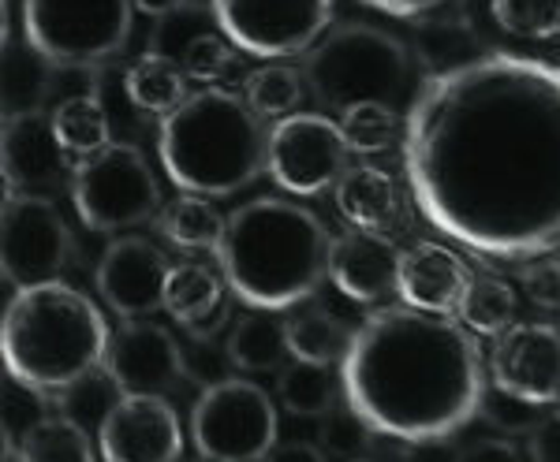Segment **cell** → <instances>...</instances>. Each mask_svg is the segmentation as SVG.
Masks as SVG:
<instances>
[{
	"mask_svg": "<svg viewBox=\"0 0 560 462\" xmlns=\"http://www.w3.org/2000/svg\"><path fill=\"white\" fill-rule=\"evenodd\" d=\"M280 414L273 395L247 377L202 388L191 411V440L206 462H261L277 448Z\"/></svg>",
	"mask_w": 560,
	"mask_h": 462,
	"instance_id": "cell-9",
	"label": "cell"
},
{
	"mask_svg": "<svg viewBox=\"0 0 560 462\" xmlns=\"http://www.w3.org/2000/svg\"><path fill=\"white\" fill-rule=\"evenodd\" d=\"M213 20L250 57H300L332 26L337 0H210Z\"/></svg>",
	"mask_w": 560,
	"mask_h": 462,
	"instance_id": "cell-10",
	"label": "cell"
},
{
	"mask_svg": "<svg viewBox=\"0 0 560 462\" xmlns=\"http://www.w3.org/2000/svg\"><path fill=\"white\" fill-rule=\"evenodd\" d=\"M261 462H329V455L322 451V443L311 440H277V448Z\"/></svg>",
	"mask_w": 560,
	"mask_h": 462,
	"instance_id": "cell-43",
	"label": "cell"
},
{
	"mask_svg": "<svg viewBox=\"0 0 560 462\" xmlns=\"http://www.w3.org/2000/svg\"><path fill=\"white\" fill-rule=\"evenodd\" d=\"M158 224L173 247H179V250H213L217 253V247H221V239H224V224H229V216L217 213L213 198L179 190L173 202L161 210Z\"/></svg>",
	"mask_w": 560,
	"mask_h": 462,
	"instance_id": "cell-24",
	"label": "cell"
},
{
	"mask_svg": "<svg viewBox=\"0 0 560 462\" xmlns=\"http://www.w3.org/2000/svg\"><path fill=\"white\" fill-rule=\"evenodd\" d=\"M202 462H206V459H202Z\"/></svg>",
	"mask_w": 560,
	"mask_h": 462,
	"instance_id": "cell-46",
	"label": "cell"
},
{
	"mask_svg": "<svg viewBox=\"0 0 560 462\" xmlns=\"http://www.w3.org/2000/svg\"><path fill=\"white\" fill-rule=\"evenodd\" d=\"M15 459L20 462H97L94 443L83 422L71 414H49L38 425L23 433L15 443Z\"/></svg>",
	"mask_w": 560,
	"mask_h": 462,
	"instance_id": "cell-25",
	"label": "cell"
},
{
	"mask_svg": "<svg viewBox=\"0 0 560 462\" xmlns=\"http://www.w3.org/2000/svg\"><path fill=\"white\" fill-rule=\"evenodd\" d=\"M490 380L530 406L560 403V329L541 321H516L493 336Z\"/></svg>",
	"mask_w": 560,
	"mask_h": 462,
	"instance_id": "cell-14",
	"label": "cell"
},
{
	"mask_svg": "<svg viewBox=\"0 0 560 462\" xmlns=\"http://www.w3.org/2000/svg\"><path fill=\"white\" fill-rule=\"evenodd\" d=\"M329 232L318 213L288 198H255L224 224L217 247L229 292L250 310H295L329 276Z\"/></svg>",
	"mask_w": 560,
	"mask_h": 462,
	"instance_id": "cell-3",
	"label": "cell"
},
{
	"mask_svg": "<svg viewBox=\"0 0 560 462\" xmlns=\"http://www.w3.org/2000/svg\"><path fill=\"white\" fill-rule=\"evenodd\" d=\"M345 127L325 112H292L269 131L266 176L295 198H314L337 187L348 171Z\"/></svg>",
	"mask_w": 560,
	"mask_h": 462,
	"instance_id": "cell-11",
	"label": "cell"
},
{
	"mask_svg": "<svg viewBox=\"0 0 560 462\" xmlns=\"http://www.w3.org/2000/svg\"><path fill=\"white\" fill-rule=\"evenodd\" d=\"M306 75L292 63H261L243 83V97L261 120H284V116L300 112L306 97Z\"/></svg>",
	"mask_w": 560,
	"mask_h": 462,
	"instance_id": "cell-30",
	"label": "cell"
},
{
	"mask_svg": "<svg viewBox=\"0 0 560 462\" xmlns=\"http://www.w3.org/2000/svg\"><path fill=\"white\" fill-rule=\"evenodd\" d=\"M530 462H560V411L541 414L527 437Z\"/></svg>",
	"mask_w": 560,
	"mask_h": 462,
	"instance_id": "cell-40",
	"label": "cell"
},
{
	"mask_svg": "<svg viewBox=\"0 0 560 462\" xmlns=\"http://www.w3.org/2000/svg\"><path fill=\"white\" fill-rule=\"evenodd\" d=\"M400 258L393 239L370 228H351L329 247V280L359 306H374L400 284Z\"/></svg>",
	"mask_w": 560,
	"mask_h": 462,
	"instance_id": "cell-18",
	"label": "cell"
},
{
	"mask_svg": "<svg viewBox=\"0 0 560 462\" xmlns=\"http://www.w3.org/2000/svg\"><path fill=\"white\" fill-rule=\"evenodd\" d=\"M187 71L184 60H173L165 52H142L139 60L124 75V90H128V102L142 112L168 116L173 108L187 102Z\"/></svg>",
	"mask_w": 560,
	"mask_h": 462,
	"instance_id": "cell-22",
	"label": "cell"
},
{
	"mask_svg": "<svg viewBox=\"0 0 560 462\" xmlns=\"http://www.w3.org/2000/svg\"><path fill=\"white\" fill-rule=\"evenodd\" d=\"M456 462H523V455L509 437H482L467 443L456 455Z\"/></svg>",
	"mask_w": 560,
	"mask_h": 462,
	"instance_id": "cell-41",
	"label": "cell"
},
{
	"mask_svg": "<svg viewBox=\"0 0 560 462\" xmlns=\"http://www.w3.org/2000/svg\"><path fill=\"white\" fill-rule=\"evenodd\" d=\"M471 276L475 273L467 269V261L456 250L422 239L411 250H404L396 295H400V303L419 306V310L453 313L459 310V298H464Z\"/></svg>",
	"mask_w": 560,
	"mask_h": 462,
	"instance_id": "cell-19",
	"label": "cell"
},
{
	"mask_svg": "<svg viewBox=\"0 0 560 462\" xmlns=\"http://www.w3.org/2000/svg\"><path fill=\"white\" fill-rule=\"evenodd\" d=\"M108 343L113 332L94 298L65 280L20 287L0 329L8 377L45 395H65L94 377L105 366Z\"/></svg>",
	"mask_w": 560,
	"mask_h": 462,
	"instance_id": "cell-4",
	"label": "cell"
},
{
	"mask_svg": "<svg viewBox=\"0 0 560 462\" xmlns=\"http://www.w3.org/2000/svg\"><path fill=\"white\" fill-rule=\"evenodd\" d=\"M232 321H236V310H232V303L224 298V303L217 306L213 313H206L202 321L184 324V332H187V336H195V340H221V332L232 329Z\"/></svg>",
	"mask_w": 560,
	"mask_h": 462,
	"instance_id": "cell-42",
	"label": "cell"
},
{
	"mask_svg": "<svg viewBox=\"0 0 560 462\" xmlns=\"http://www.w3.org/2000/svg\"><path fill=\"white\" fill-rule=\"evenodd\" d=\"M184 366H187V380H195V384H202V388H210L217 380L229 377L224 369H236L229 358V343L195 340V336L184 340Z\"/></svg>",
	"mask_w": 560,
	"mask_h": 462,
	"instance_id": "cell-36",
	"label": "cell"
},
{
	"mask_svg": "<svg viewBox=\"0 0 560 462\" xmlns=\"http://www.w3.org/2000/svg\"><path fill=\"white\" fill-rule=\"evenodd\" d=\"M105 462H179L184 425L165 395H120L97 425Z\"/></svg>",
	"mask_w": 560,
	"mask_h": 462,
	"instance_id": "cell-16",
	"label": "cell"
},
{
	"mask_svg": "<svg viewBox=\"0 0 560 462\" xmlns=\"http://www.w3.org/2000/svg\"><path fill=\"white\" fill-rule=\"evenodd\" d=\"M363 4L382 15H393V20L433 23V20H441V15H448V8H456L459 0H363Z\"/></svg>",
	"mask_w": 560,
	"mask_h": 462,
	"instance_id": "cell-39",
	"label": "cell"
},
{
	"mask_svg": "<svg viewBox=\"0 0 560 462\" xmlns=\"http://www.w3.org/2000/svg\"><path fill=\"white\" fill-rule=\"evenodd\" d=\"M277 403L295 418H325L337 406V377L322 362L292 358L277 374Z\"/></svg>",
	"mask_w": 560,
	"mask_h": 462,
	"instance_id": "cell-26",
	"label": "cell"
},
{
	"mask_svg": "<svg viewBox=\"0 0 560 462\" xmlns=\"http://www.w3.org/2000/svg\"><path fill=\"white\" fill-rule=\"evenodd\" d=\"M269 131L236 90L202 86L161 116L158 157L179 190L206 198H232L266 171Z\"/></svg>",
	"mask_w": 560,
	"mask_h": 462,
	"instance_id": "cell-5",
	"label": "cell"
},
{
	"mask_svg": "<svg viewBox=\"0 0 560 462\" xmlns=\"http://www.w3.org/2000/svg\"><path fill=\"white\" fill-rule=\"evenodd\" d=\"M224 276H217L213 269L198 265V261H179L168 273L165 287V310L176 317L179 324L202 321L206 313H213L224 303Z\"/></svg>",
	"mask_w": 560,
	"mask_h": 462,
	"instance_id": "cell-31",
	"label": "cell"
},
{
	"mask_svg": "<svg viewBox=\"0 0 560 462\" xmlns=\"http://www.w3.org/2000/svg\"><path fill=\"white\" fill-rule=\"evenodd\" d=\"M404 171L422 221L464 250L530 261L560 250V68L482 52L411 97Z\"/></svg>",
	"mask_w": 560,
	"mask_h": 462,
	"instance_id": "cell-1",
	"label": "cell"
},
{
	"mask_svg": "<svg viewBox=\"0 0 560 462\" xmlns=\"http://www.w3.org/2000/svg\"><path fill=\"white\" fill-rule=\"evenodd\" d=\"M340 392L377 437L438 443L482 414L486 369L453 317L400 303L351 332Z\"/></svg>",
	"mask_w": 560,
	"mask_h": 462,
	"instance_id": "cell-2",
	"label": "cell"
},
{
	"mask_svg": "<svg viewBox=\"0 0 560 462\" xmlns=\"http://www.w3.org/2000/svg\"><path fill=\"white\" fill-rule=\"evenodd\" d=\"M340 216L351 228L382 232L400 213V190H396L393 176L374 165H348L345 176L332 187Z\"/></svg>",
	"mask_w": 560,
	"mask_h": 462,
	"instance_id": "cell-21",
	"label": "cell"
},
{
	"mask_svg": "<svg viewBox=\"0 0 560 462\" xmlns=\"http://www.w3.org/2000/svg\"><path fill=\"white\" fill-rule=\"evenodd\" d=\"M351 462H374V459H351Z\"/></svg>",
	"mask_w": 560,
	"mask_h": 462,
	"instance_id": "cell-45",
	"label": "cell"
},
{
	"mask_svg": "<svg viewBox=\"0 0 560 462\" xmlns=\"http://www.w3.org/2000/svg\"><path fill=\"white\" fill-rule=\"evenodd\" d=\"M306 86L325 112L382 102H408L415 57L404 38L374 23H332L303 63Z\"/></svg>",
	"mask_w": 560,
	"mask_h": 462,
	"instance_id": "cell-6",
	"label": "cell"
},
{
	"mask_svg": "<svg viewBox=\"0 0 560 462\" xmlns=\"http://www.w3.org/2000/svg\"><path fill=\"white\" fill-rule=\"evenodd\" d=\"M135 0H23V38L57 68H102L128 49Z\"/></svg>",
	"mask_w": 560,
	"mask_h": 462,
	"instance_id": "cell-7",
	"label": "cell"
},
{
	"mask_svg": "<svg viewBox=\"0 0 560 462\" xmlns=\"http://www.w3.org/2000/svg\"><path fill=\"white\" fill-rule=\"evenodd\" d=\"M516 310H520V295L509 280L493 273H475L464 298H459L456 313L478 336H501L504 329L516 324Z\"/></svg>",
	"mask_w": 560,
	"mask_h": 462,
	"instance_id": "cell-27",
	"label": "cell"
},
{
	"mask_svg": "<svg viewBox=\"0 0 560 462\" xmlns=\"http://www.w3.org/2000/svg\"><path fill=\"white\" fill-rule=\"evenodd\" d=\"M520 284H523V292H527V298L535 306L560 310V261L553 258V253L520 261Z\"/></svg>",
	"mask_w": 560,
	"mask_h": 462,
	"instance_id": "cell-37",
	"label": "cell"
},
{
	"mask_svg": "<svg viewBox=\"0 0 560 462\" xmlns=\"http://www.w3.org/2000/svg\"><path fill=\"white\" fill-rule=\"evenodd\" d=\"M49 116H52V131H57L60 146L75 161L86 157V153L105 150L108 142H113V123H108V112L97 94L65 97Z\"/></svg>",
	"mask_w": 560,
	"mask_h": 462,
	"instance_id": "cell-28",
	"label": "cell"
},
{
	"mask_svg": "<svg viewBox=\"0 0 560 462\" xmlns=\"http://www.w3.org/2000/svg\"><path fill=\"white\" fill-rule=\"evenodd\" d=\"M71 202L90 232L120 235L150 224L161 213V187L147 153L131 142H108L105 150L79 157L71 171Z\"/></svg>",
	"mask_w": 560,
	"mask_h": 462,
	"instance_id": "cell-8",
	"label": "cell"
},
{
	"mask_svg": "<svg viewBox=\"0 0 560 462\" xmlns=\"http://www.w3.org/2000/svg\"><path fill=\"white\" fill-rule=\"evenodd\" d=\"M493 20L523 42H549L560 34V0H493Z\"/></svg>",
	"mask_w": 560,
	"mask_h": 462,
	"instance_id": "cell-33",
	"label": "cell"
},
{
	"mask_svg": "<svg viewBox=\"0 0 560 462\" xmlns=\"http://www.w3.org/2000/svg\"><path fill=\"white\" fill-rule=\"evenodd\" d=\"M71 250H75V239H71L68 221L60 216L49 194L8 190L0 265H4V280L15 292L60 280L71 261Z\"/></svg>",
	"mask_w": 560,
	"mask_h": 462,
	"instance_id": "cell-12",
	"label": "cell"
},
{
	"mask_svg": "<svg viewBox=\"0 0 560 462\" xmlns=\"http://www.w3.org/2000/svg\"><path fill=\"white\" fill-rule=\"evenodd\" d=\"M179 4H184V0H135V8H139L142 15H150V20H168L173 12H179Z\"/></svg>",
	"mask_w": 560,
	"mask_h": 462,
	"instance_id": "cell-44",
	"label": "cell"
},
{
	"mask_svg": "<svg viewBox=\"0 0 560 462\" xmlns=\"http://www.w3.org/2000/svg\"><path fill=\"white\" fill-rule=\"evenodd\" d=\"M535 411H541V406H530L509 392H497V388H493V395L486 392V403H482V414L493 422V429H504V433H523V429L530 433L538 422Z\"/></svg>",
	"mask_w": 560,
	"mask_h": 462,
	"instance_id": "cell-38",
	"label": "cell"
},
{
	"mask_svg": "<svg viewBox=\"0 0 560 462\" xmlns=\"http://www.w3.org/2000/svg\"><path fill=\"white\" fill-rule=\"evenodd\" d=\"M79 161L60 146L52 131V116L20 112L8 116L4 123V179L8 190H26V194H45L57 183H71V171Z\"/></svg>",
	"mask_w": 560,
	"mask_h": 462,
	"instance_id": "cell-17",
	"label": "cell"
},
{
	"mask_svg": "<svg viewBox=\"0 0 560 462\" xmlns=\"http://www.w3.org/2000/svg\"><path fill=\"white\" fill-rule=\"evenodd\" d=\"M102 369L120 395H168L187 380L184 343L150 317L124 321L113 332Z\"/></svg>",
	"mask_w": 560,
	"mask_h": 462,
	"instance_id": "cell-13",
	"label": "cell"
},
{
	"mask_svg": "<svg viewBox=\"0 0 560 462\" xmlns=\"http://www.w3.org/2000/svg\"><path fill=\"white\" fill-rule=\"evenodd\" d=\"M52 71L57 63L45 60L26 38L4 42V112H38L52 94Z\"/></svg>",
	"mask_w": 560,
	"mask_h": 462,
	"instance_id": "cell-23",
	"label": "cell"
},
{
	"mask_svg": "<svg viewBox=\"0 0 560 462\" xmlns=\"http://www.w3.org/2000/svg\"><path fill=\"white\" fill-rule=\"evenodd\" d=\"M288 324V347H292V358L303 362H322V366H332V362L345 358L351 332L340 324V317H332L322 306H295L292 317H284Z\"/></svg>",
	"mask_w": 560,
	"mask_h": 462,
	"instance_id": "cell-29",
	"label": "cell"
},
{
	"mask_svg": "<svg viewBox=\"0 0 560 462\" xmlns=\"http://www.w3.org/2000/svg\"><path fill=\"white\" fill-rule=\"evenodd\" d=\"M340 127H345V139L355 153H385L400 134V116H396V105L366 102L348 108L340 116Z\"/></svg>",
	"mask_w": 560,
	"mask_h": 462,
	"instance_id": "cell-32",
	"label": "cell"
},
{
	"mask_svg": "<svg viewBox=\"0 0 560 462\" xmlns=\"http://www.w3.org/2000/svg\"><path fill=\"white\" fill-rule=\"evenodd\" d=\"M370 433H374V429H370V425L359 418L351 406H345V411H337V406H332V411L322 418V451L329 459L351 462V459H359L366 451Z\"/></svg>",
	"mask_w": 560,
	"mask_h": 462,
	"instance_id": "cell-34",
	"label": "cell"
},
{
	"mask_svg": "<svg viewBox=\"0 0 560 462\" xmlns=\"http://www.w3.org/2000/svg\"><path fill=\"white\" fill-rule=\"evenodd\" d=\"M232 68V42L224 34H195L184 49V71L191 83L213 86Z\"/></svg>",
	"mask_w": 560,
	"mask_h": 462,
	"instance_id": "cell-35",
	"label": "cell"
},
{
	"mask_svg": "<svg viewBox=\"0 0 560 462\" xmlns=\"http://www.w3.org/2000/svg\"><path fill=\"white\" fill-rule=\"evenodd\" d=\"M229 358L240 374H280L292 358V347H288V324L277 310H243L236 321H232L229 336Z\"/></svg>",
	"mask_w": 560,
	"mask_h": 462,
	"instance_id": "cell-20",
	"label": "cell"
},
{
	"mask_svg": "<svg viewBox=\"0 0 560 462\" xmlns=\"http://www.w3.org/2000/svg\"><path fill=\"white\" fill-rule=\"evenodd\" d=\"M168 258L142 235H116L97 261V295L120 321H142L165 310Z\"/></svg>",
	"mask_w": 560,
	"mask_h": 462,
	"instance_id": "cell-15",
	"label": "cell"
}]
</instances>
